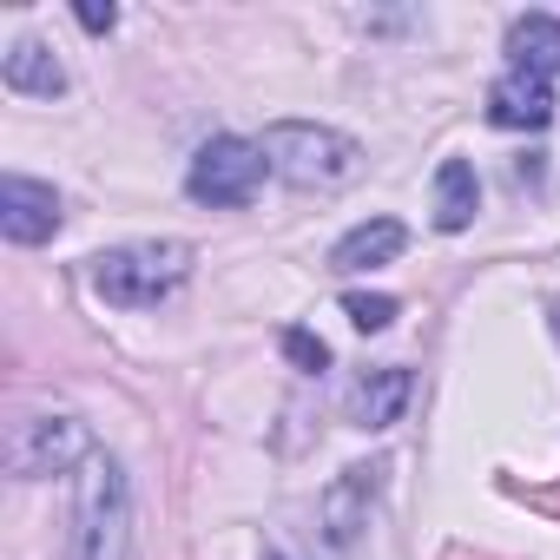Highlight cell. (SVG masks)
<instances>
[{
    "mask_svg": "<svg viewBox=\"0 0 560 560\" xmlns=\"http://www.w3.org/2000/svg\"><path fill=\"white\" fill-rule=\"evenodd\" d=\"M257 152L298 191H343V185L363 178V145L337 126H317V119H270Z\"/></svg>",
    "mask_w": 560,
    "mask_h": 560,
    "instance_id": "1",
    "label": "cell"
},
{
    "mask_svg": "<svg viewBox=\"0 0 560 560\" xmlns=\"http://www.w3.org/2000/svg\"><path fill=\"white\" fill-rule=\"evenodd\" d=\"M191 277V244L178 237H145V244H119L93 257V291L119 311H152L165 304Z\"/></svg>",
    "mask_w": 560,
    "mask_h": 560,
    "instance_id": "2",
    "label": "cell"
},
{
    "mask_svg": "<svg viewBox=\"0 0 560 560\" xmlns=\"http://www.w3.org/2000/svg\"><path fill=\"white\" fill-rule=\"evenodd\" d=\"M67 560H132V488H126V468L106 448L80 468L73 553Z\"/></svg>",
    "mask_w": 560,
    "mask_h": 560,
    "instance_id": "3",
    "label": "cell"
},
{
    "mask_svg": "<svg viewBox=\"0 0 560 560\" xmlns=\"http://www.w3.org/2000/svg\"><path fill=\"white\" fill-rule=\"evenodd\" d=\"M93 455H100L93 429L73 409H27L8 422V475L14 481H47V475L86 468Z\"/></svg>",
    "mask_w": 560,
    "mask_h": 560,
    "instance_id": "4",
    "label": "cell"
},
{
    "mask_svg": "<svg viewBox=\"0 0 560 560\" xmlns=\"http://www.w3.org/2000/svg\"><path fill=\"white\" fill-rule=\"evenodd\" d=\"M264 152L250 145V139H211V145H198V159H191V172H185V191L198 198V205H211V211H224V205H250L257 198V185H264Z\"/></svg>",
    "mask_w": 560,
    "mask_h": 560,
    "instance_id": "5",
    "label": "cell"
},
{
    "mask_svg": "<svg viewBox=\"0 0 560 560\" xmlns=\"http://www.w3.org/2000/svg\"><path fill=\"white\" fill-rule=\"evenodd\" d=\"M376 488H383V468H343V475L324 488V501H317V527H324V540H330L337 553H350V547L363 540L370 508H376Z\"/></svg>",
    "mask_w": 560,
    "mask_h": 560,
    "instance_id": "6",
    "label": "cell"
},
{
    "mask_svg": "<svg viewBox=\"0 0 560 560\" xmlns=\"http://www.w3.org/2000/svg\"><path fill=\"white\" fill-rule=\"evenodd\" d=\"M0 231L8 244H47L60 231V191L27 172H8L0 178Z\"/></svg>",
    "mask_w": 560,
    "mask_h": 560,
    "instance_id": "7",
    "label": "cell"
},
{
    "mask_svg": "<svg viewBox=\"0 0 560 560\" xmlns=\"http://www.w3.org/2000/svg\"><path fill=\"white\" fill-rule=\"evenodd\" d=\"M488 119L508 126V132H540V126L553 119V86H547L540 73L508 67V73L488 86Z\"/></svg>",
    "mask_w": 560,
    "mask_h": 560,
    "instance_id": "8",
    "label": "cell"
},
{
    "mask_svg": "<svg viewBox=\"0 0 560 560\" xmlns=\"http://www.w3.org/2000/svg\"><path fill=\"white\" fill-rule=\"evenodd\" d=\"M409 396H416V376L396 370V363H383V370H370V376L350 383V422L357 429H389L409 409Z\"/></svg>",
    "mask_w": 560,
    "mask_h": 560,
    "instance_id": "9",
    "label": "cell"
},
{
    "mask_svg": "<svg viewBox=\"0 0 560 560\" xmlns=\"http://www.w3.org/2000/svg\"><path fill=\"white\" fill-rule=\"evenodd\" d=\"M402 244H409V231L396 224V218H370V224H357V231H343L337 244H330V270H376V264H389V257H402Z\"/></svg>",
    "mask_w": 560,
    "mask_h": 560,
    "instance_id": "10",
    "label": "cell"
},
{
    "mask_svg": "<svg viewBox=\"0 0 560 560\" xmlns=\"http://www.w3.org/2000/svg\"><path fill=\"white\" fill-rule=\"evenodd\" d=\"M0 80H8V93H27V100H60L67 93V67L40 40H14L8 60H0Z\"/></svg>",
    "mask_w": 560,
    "mask_h": 560,
    "instance_id": "11",
    "label": "cell"
},
{
    "mask_svg": "<svg viewBox=\"0 0 560 560\" xmlns=\"http://www.w3.org/2000/svg\"><path fill=\"white\" fill-rule=\"evenodd\" d=\"M508 60H514L521 73L553 80V73H560V21H553V14H521V21L508 27Z\"/></svg>",
    "mask_w": 560,
    "mask_h": 560,
    "instance_id": "12",
    "label": "cell"
},
{
    "mask_svg": "<svg viewBox=\"0 0 560 560\" xmlns=\"http://www.w3.org/2000/svg\"><path fill=\"white\" fill-rule=\"evenodd\" d=\"M475 165H462V159H448L442 172H435V224L442 231H468L475 224Z\"/></svg>",
    "mask_w": 560,
    "mask_h": 560,
    "instance_id": "13",
    "label": "cell"
},
{
    "mask_svg": "<svg viewBox=\"0 0 560 560\" xmlns=\"http://www.w3.org/2000/svg\"><path fill=\"white\" fill-rule=\"evenodd\" d=\"M343 317H350L357 330H389V324H396V298H383V291H350V298H343Z\"/></svg>",
    "mask_w": 560,
    "mask_h": 560,
    "instance_id": "14",
    "label": "cell"
},
{
    "mask_svg": "<svg viewBox=\"0 0 560 560\" xmlns=\"http://www.w3.org/2000/svg\"><path fill=\"white\" fill-rule=\"evenodd\" d=\"M284 357H291L298 370H311V376H324V370H330V343H324V337H311V330H284Z\"/></svg>",
    "mask_w": 560,
    "mask_h": 560,
    "instance_id": "15",
    "label": "cell"
},
{
    "mask_svg": "<svg viewBox=\"0 0 560 560\" xmlns=\"http://www.w3.org/2000/svg\"><path fill=\"white\" fill-rule=\"evenodd\" d=\"M73 14H80V27H86V34H113V27H119V8H100V0H80Z\"/></svg>",
    "mask_w": 560,
    "mask_h": 560,
    "instance_id": "16",
    "label": "cell"
},
{
    "mask_svg": "<svg viewBox=\"0 0 560 560\" xmlns=\"http://www.w3.org/2000/svg\"><path fill=\"white\" fill-rule=\"evenodd\" d=\"M553 330H560V304H553Z\"/></svg>",
    "mask_w": 560,
    "mask_h": 560,
    "instance_id": "17",
    "label": "cell"
},
{
    "mask_svg": "<svg viewBox=\"0 0 560 560\" xmlns=\"http://www.w3.org/2000/svg\"><path fill=\"white\" fill-rule=\"evenodd\" d=\"M264 560H284V553H264Z\"/></svg>",
    "mask_w": 560,
    "mask_h": 560,
    "instance_id": "18",
    "label": "cell"
}]
</instances>
